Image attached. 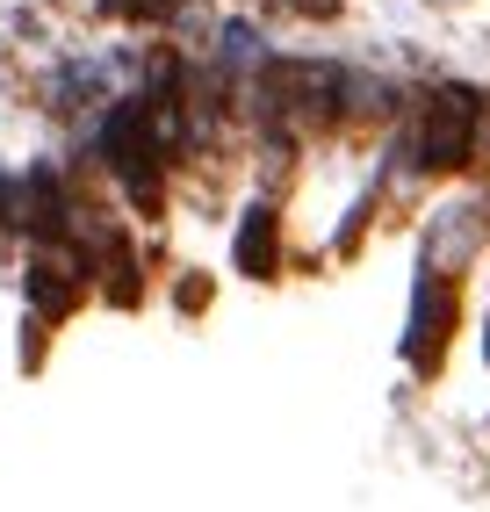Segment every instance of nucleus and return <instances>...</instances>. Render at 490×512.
Wrapping results in <instances>:
<instances>
[{
    "label": "nucleus",
    "instance_id": "f03ea898",
    "mask_svg": "<svg viewBox=\"0 0 490 512\" xmlns=\"http://www.w3.org/2000/svg\"><path fill=\"white\" fill-rule=\"evenodd\" d=\"M447 318H454V296H447L440 282H426V289H418V318H411V361H433V354H440Z\"/></svg>",
    "mask_w": 490,
    "mask_h": 512
},
{
    "label": "nucleus",
    "instance_id": "20e7f679",
    "mask_svg": "<svg viewBox=\"0 0 490 512\" xmlns=\"http://www.w3.org/2000/svg\"><path fill=\"white\" fill-rule=\"evenodd\" d=\"M238 260L253 267V275H267V267H274V217H267V210H253V224L238 231Z\"/></svg>",
    "mask_w": 490,
    "mask_h": 512
},
{
    "label": "nucleus",
    "instance_id": "f257e3e1",
    "mask_svg": "<svg viewBox=\"0 0 490 512\" xmlns=\"http://www.w3.org/2000/svg\"><path fill=\"white\" fill-rule=\"evenodd\" d=\"M476 145V94L469 87H447L426 123H418V166H462Z\"/></svg>",
    "mask_w": 490,
    "mask_h": 512
},
{
    "label": "nucleus",
    "instance_id": "7ed1b4c3",
    "mask_svg": "<svg viewBox=\"0 0 490 512\" xmlns=\"http://www.w3.org/2000/svg\"><path fill=\"white\" fill-rule=\"evenodd\" d=\"M65 275H73V267H58V260H44V267H29V296H37V311H65V303H73L80 296V282H65Z\"/></svg>",
    "mask_w": 490,
    "mask_h": 512
}]
</instances>
